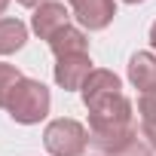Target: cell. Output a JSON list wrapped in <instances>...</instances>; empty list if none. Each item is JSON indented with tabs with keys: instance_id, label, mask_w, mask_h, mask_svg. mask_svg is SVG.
<instances>
[{
	"instance_id": "obj_1",
	"label": "cell",
	"mask_w": 156,
	"mask_h": 156,
	"mask_svg": "<svg viewBox=\"0 0 156 156\" xmlns=\"http://www.w3.org/2000/svg\"><path fill=\"white\" fill-rule=\"evenodd\" d=\"M89 110V144L98 153H119L129 141L138 138L135 126V104L126 95H113L101 104L86 107Z\"/></svg>"
},
{
	"instance_id": "obj_2",
	"label": "cell",
	"mask_w": 156,
	"mask_h": 156,
	"mask_svg": "<svg viewBox=\"0 0 156 156\" xmlns=\"http://www.w3.org/2000/svg\"><path fill=\"white\" fill-rule=\"evenodd\" d=\"M49 107H52V95H49V89H46L40 80L25 76V80L16 86V92H12L6 110H9V116H12L16 122H22V126H34V122L46 119Z\"/></svg>"
},
{
	"instance_id": "obj_3",
	"label": "cell",
	"mask_w": 156,
	"mask_h": 156,
	"mask_svg": "<svg viewBox=\"0 0 156 156\" xmlns=\"http://www.w3.org/2000/svg\"><path fill=\"white\" fill-rule=\"evenodd\" d=\"M43 144L52 156H83L89 147V129L76 119H52L43 132Z\"/></svg>"
},
{
	"instance_id": "obj_4",
	"label": "cell",
	"mask_w": 156,
	"mask_h": 156,
	"mask_svg": "<svg viewBox=\"0 0 156 156\" xmlns=\"http://www.w3.org/2000/svg\"><path fill=\"white\" fill-rule=\"evenodd\" d=\"M70 25V12L67 6L61 3V0H46V3H40L31 16V31L40 37V40H52L58 31H64Z\"/></svg>"
},
{
	"instance_id": "obj_5",
	"label": "cell",
	"mask_w": 156,
	"mask_h": 156,
	"mask_svg": "<svg viewBox=\"0 0 156 156\" xmlns=\"http://www.w3.org/2000/svg\"><path fill=\"white\" fill-rule=\"evenodd\" d=\"M92 70H95V67H92V58H89V52H86V55H67V58H58L52 76H55V83H58L64 92H80Z\"/></svg>"
},
{
	"instance_id": "obj_6",
	"label": "cell",
	"mask_w": 156,
	"mask_h": 156,
	"mask_svg": "<svg viewBox=\"0 0 156 156\" xmlns=\"http://www.w3.org/2000/svg\"><path fill=\"white\" fill-rule=\"evenodd\" d=\"M80 95H83V104H86V107L101 104V101H107V98H113V95H122V80H119L113 70L95 67V70L89 73V80L83 83Z\"/></svg>"
},
{
	"instance_id": "obj_7",
	"label": "cell",
	"mask_w": 156,
	"mask_h": 156,
	"mask_svg": "<svg viewBox=\"0 0 156 156\" xmlns=\"http://www.w3.org/2000/svg\"><path fill=\"white\" fill-rule=\"evenodd\" d=\"M70 6H73V19L89 31H104L116 16L113 0H70Z\"/></svg>"
},
{
	"instance_id": "obj_8",
	"label": "cell",
	"mask_w": 156,
	"mask_h": 156,
	"mask_svg": "<svg viewBox=\"0 0 156 156\" xmlns=\"http://www.w3.org/2000/svg\"><path fill=\"white\" fill-rule=\"evenodd\" d=\"M129 80L141 95L156 92V55L153 52H135L129 58Z\"/></svg>"
},
{
	"instance_id": "obj_9",
	"label": "cell",
	"mask_w": 156,
	"mask_h": 156,
	"mask_svg": "<svg viewBox=\"0 0 156 156\" xmlns=\"http://www.w3.org/2000/svg\"><path fill=\"white\" fill-rule=\"evenodd\" d=\"M49 49L55 58H67V55H86L89 52V37L80 31V28H73L67 25L64 31H58L52 40H49Z\"/></svg>"
},
{
	"instance_id": "obj_10",
	"label": "cell",
	"mask_w": 156,
	"mask_h": 156,
	"mask_svg": "<svg viewBox=\"0 0 156 156\" xmlns=\"http://www.w3.org/2000/svg\"><path fill=\"white\" fill-rule=\"evenodd\" d=\"M28 43V28L19 19H0V55H12Z\"/></svg>"
},
{
	"instance_id": "obj_11",
	"label": "cell",
	"mask_w": 156,
	"mask_h": 156,
	"mask_svg": "<svg viewBox=\"0 0 156 156\" xmlns=\"http://www.w3.org/2000/svg\"><path fill=\"white\" fill-rule=\"evenodd\" d=\"M22 80H25V73L16 64L0 61V107H9V98H12V92H16V86Z\"/></svg>"
},
{
	"instance_id": "obj_12",
	"label": "cell",
	"mask_w": 156,
	"mask_h": 156,
	"mask_svg": "<svg viewBox=\"0 0 156 156\" xmlns=\"http://www.w3.org/2000/svg\"><path fill=\"white\" fill-rule=\"evenodd\" d=\"M138 116L141 122H156V92L138 95Z\"/></svg>"
},
{
	"instance_id": "obj_13",
	"label": "cell",
	"mask_w": 156,
	"mask_h": 156,
	"mask_svg": "<svg viewBox=\"0 0 156 156\" xmlns=\"http://www.w3.org/2000/svg\"><path fill=\"white\" fill-rule=\"evenodd\" d=\"M113 156H153V147L144 141V138H135V141H129L119 153H113Z\"/></svg>"
},
{
	"instance_id": "obj_14",
	"label": "cell",
	"mask_w": 156,
	"mask_h": 156,
	"mask_svg": "<svg viewBox=\"0 0 156 156\" xmlns=\"http://www.w3.org/2000/svg\"><path fill=\"white\" fill-rule=\"evenodd\" d=\"M141 138L156 150V122H141Z\"/></svg>"
},
{
	"instance_id": "obj_15",
	"label": "cell",
	"mask_w": 156,
	"mask_h": 156,
	"mask_svg": "<svg viewBox=\"0 0 156 156\" xmlns=\"http://www.w3.org/2000/svg\"><path fill=\"white\" fill-rule=\"evenodd\" d=\"M16 3H22V6H31V9H37L40 3H46V0H16Z\"/></svg>"
},
{
	"instance_id": "obj_16",
	"label": "cell",
	"mask_w": 156,
	"mask_h": 156,
	"mask_svg": "<svg viewBox=\"0 0 156 156\" xmlns=\"http://www.w3.org/2000/svg\"><path fill=\"white\" fill-rule=\"evenodd\" d=\"M150 43H153V49H156V22L150 25Z\"/></svg>"
},
{
	"instance_id": "obj_17",
	"label": "cell",
	"mask_w": 156,
	"mask_h": 156,
	"mask_svg": "<svg viewBox=\"0 0 156 156\" xmlns=\"http://www.w3.org/2000/svg\"><path fill=\"white\" fill-rule=\"evenodd\" d=\"M6 6H9V0H0V16L6 12Z\"/></svg>"
},
{
	"instance_id": "obj_18",
	"label": "cell",
	"mask_w": 156,
	"mask_h": 156,
	"mask_svg": "<svg viewBox=\"0 0 156 156\" xmlns=\"http://www.w3.org/2000/svg\"><path fill=\"white\" fill-rule=\"evenodd\" d=\"M122 3H144V0H122Z\"/></svg>"
},
{
	"instance_id": "obj_19",
	"label": "cell",
	"mask_w": 156,
	"mask_h": 156,
	"mask_svg": "<svg viewBox=\"0 0 156 156\" xmlns=\"http://www.w3.org/2000/svg\"><path fill=\"white\" fill-rule=\"evenodd\" d=\"M98 156H107V153H98Z\"/></svg>"
}]
</instances>
